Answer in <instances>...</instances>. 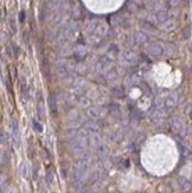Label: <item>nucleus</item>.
<instances>
[{
  "label": "nucleus",
  "instance_id": "1a4fd4ad",
  "mask_svg": "<svg viewBox=\"0 0 192 193\" xmlns=\"http://www.w3.org/2000/svg\"><path fill=\"white\" fill-rule=\"evenodd\" d=\"M177 184L183 191H190L191 190V182H190V180H187L186 178L178 177L177 178Z\"/></svg>",
  "mask_w": 192,
  "mask_h": 193
},
{
  "label": "nucleus",
  "instance_id": "a211bd4d",
  "mask_svg": "<svg viewBox=\"0 0 192 193\" xmlns=\"http://www.w3.org/2000/svg\"><path fill=\"white\" fill-rule=\"evenodd\" d=\"M140 88L144 90L145 94H147V95H151V94H152V90H151V88H149V86L146 82H141V83H140Z\"/></svg>",
  "mask_w": 192,
  "mask_h": 193
},
{
  "label": "nucleus",
  "instance_id": "20e7f679",
  "mask_svg": "<svg viewBox=\"0 0 192 193\" xmlns=\"http://www.w3.org/2000/svg\"><path fill=\"white\" fill-rule=\"evenodd\" d=\"M83 124H84V129L87 132L99 133V130H100V124L97 123L95 120H87L85 122H83Z\"/></svg>",
  "mask_w": 192,
  "mask_h": 193
},
{
  "label": "nucleus",
  "instance_id": "6ab92c4d",
  "mask_svg": "<svg viewBox=\"0 0 192 193\" xmlns=\"http://www.w3.org/2000/svg\"><path fill=\"white\" fill-rule=\"evenodd\" d=\"M32 124H33V128L36 129V132H38V133H42L43 132V126L38 121H36V120H33L32 121Z\"/></svg>",
  "mask_w": 192,
  "mask_h": 193
},
{
  "label": "nucleus",
  "instance_id": "c85d7f7f",
  "mask_svg": "<svg viewBox=\"0 0 192 193\" xmlns=\"http://www.w3.org/2000/svg\"><path fill=\"white\" fill-rule=\"evenodd\" d=\"M0 74H1V69H0Z\"/></svg>",
  "mask_w": 192,
  "mask_h": 193
},
{
  "label": "nucleus",
  "instance_id": "ddd939ff",
  "mask_svg": "<svg viewBox=\"0 0 192 193\" xmlns=\"http://www.w3.org/2000/svg\"><path fill=\"white\" fill-rule=\"evenodd\" d=\"M8 139H10V136L7 134V132L1 130L0 132V143L1 145H7L8 143Z\"/></svg>",
  "mask_w": 192,
  "mask_h": 193
},
{
  "label": "nucleus",
  "instance_id": "9b49d317",
  "mask_svg": "<svg viewBox=\"0 0 192 193\" xmlns=\"http://www.w3.org/2000/svg\"><path fill=\"white\" fill-rule=\"evenodd\" d=\"M77 130L78 129H74V128H68L65 129V132H64V138L68 140V141H71V140L74 139L75 136H76V134H77Z\"/></svg>",
  "mask_w": 192,
  "mask_h": 193
},
{
  "label": "nucleus",
  "instance_id": "bb28decb",
  "mask_svg": "<svg viewBox=\"0 0 192 193\" xmlns=\"http://www.w3.org/2000/svg\"><path fill=\"white\" fill-rule=\"evenodd\" d=\"M5 193H16V191H14V188L10 187V188H7V190H6Z\"/></svg>",
  "mask_w": 192,
  "mask_h": 193
},
{
  "label": "nucleus",
  "instance_id": "aec40b11",
  "mask_svg": "<svg viewBox=\"0 0 192 193\" xmlns=\"http://www.w3.org/2000/svg\"><path fill=\"white\" fill-rule=\"evenodd\" d=\"M149 51H151V54H153V55L161 54V49H160V46H158V45H153V46H151V48H149Z\"/></svg>",
  "mask_w": 192,
  "mask_h": 193
},
{
  "label": "nucleus",
  "instance_id": "4468645a",
  "mask_svg": "<svg viewBox=\"0 0 192 193\" xmlns=\"http://www.w3.org/2000/svg\"><path fill=\"white\" fill-rule=\"evenodd\" d=\"M153 107L158 109H164V100L161 97H155L153 100Z\"/></svg>",
  "mask_w": 192,
  "mask_h": 193
},
{
  "label": "nucleus",
  "instance_id": "39448f33",
  "mask_svg": "<svg viewBox=\"0 0 192 193\" xmlns=\"http://www.w3.org/2000/svg\"><path fill=\"white\" fill-rule=\"evenodd\" d=\"M87 115H88V117L89 120H99V118L101 117V109L99 107H89L88 108V110H87Z\"/></svg>",
  "mask_w": 192,
  "mask_h": 193
},
{
  "label": "nucleus",
  "instance_id": "4be33fe9",
  "mask_svg": "<svg viewBox=\"0 0 192 193\" xmlns=\"http://www.w3.org/2000/svg\"><path fill=\"white\" fill-rule=\"evenodd\" d=\"M20 174L23 175V178H27V167L24 164L20 166Z\"/></svg>",
  "mask_w": 192,
  "mask_h": 193
},
{
  "label": "nucleus",
  "instance_id": "0eeeda50",
  "mask_svg": "<svg viewBox=\"0 0 192 193\" xmlns=\"http://www.w3.org/2000/svg\"><path fill=\"white\" fill-rule=\"evenodd\" d=\"M48 103H49V108L51 110V114H52L53 116H57V114H58V104H57V98H56V96L51 95V96L49 97Z\"/></svg>",
  "mask_w": 192,
  "mask_h": 193
},
{
  "label": "nucleus",
  "instance_id": "2eb2a0df",
  "mask_svg": "<svg viewBox=\"0 0 192 193\" xmlns=\"http://www.w3.org/2000/svg\"><path fill=\"white\" fill-rule=\"evenodd\" d=\"M113 95L116 97L117 100H120V98H123V97H125V91H123L122 88H115V89L113 90Z\"/></svg>",
  "mask_w": 192,
  "mask_h": 193
},
{
  "label": "nucleus",
  "instance_id": "f8f14e48",
  "mask_svg": "<svg viewBox=\"0 0 192 193\" xmlns=\"http://www.w3.org/2000/svg\"><path fill=\"white\" fill-rule=\"evenodd\" d=\"M81 117H82V115L77 109H71L68 113V120L69 121H75V120H78Z\"/></svg>",
  "mask_w": 192,
  "mask_h": 193
},
{
  "label": "nucleus",
  "instance_id": "9d476101",
  "mask_svg": "<svg viewBox=\"0 0 192 193\" xmlns=\"http://www.w3.org/2000/svg\"><path fill=\"white\" fill-rule=\"evenodd\" d=\"M123 129L117 128L115 130H113L112 134H110V139H112L113 142H120L121 140L123 139Z\"/></svg>",
  "mask_w": 192,
  "mask_h": 193
},
{
  "label": "nucleus",
  "instance_id": "f3484780",
  "mask_svg": "<svg viewBox=\"0 0 192 193\" xmlns=\"http://www.w3.org/2000/svg\"><path fill=\"white\" fill-rule=\"evenodd\" d=\"M37 116L39 120H42V118L45 117V109H44L42 103H39L37 107Z\"/></svg>",
  "mask_w": 192,
  "mask_h": 193
},
{
  "label": "nucleus",
  "instance_id": "b1692460",
  "mask_svg": "<svg viewBox=\"0 0 192 193\" xmlns=\"http://www.w3.org/2000/svg\"><path fill=\"white\" fill-rule=\"evenodd\" d=\"M186 113H187V116L191 117V104H190V103L187 104V109H185V114Z\"/></svg>",
  "mask_w": 192,
  "mask_h": 193
},
{
  "label": "nucleus",
  "instance_id": "7ed1b4c3",
  "mask_svg": "<svg viewBox=\"0 0 192 193\" xmlns=\"http://www.w3.org/2000/svg\"><path fill=\"white\" fill-rule=\"evenodd\" d=\"M101 145V136L99 133H91L88 136V146L91 148H97Z\"/></svg>",
  "mask_w": 192,
  "mask_h": 193
},
{
  "label": "nucleus",
  "instance_id": "423d86ee",
  "mask_svg": "<svg viewBox=\"0 0 192 193\" xmlns=\"http://www.w3.org/2000/svg\"><path fill=\"white\" fill-rule=\"evenodd\" d=\"M11 128H12V135H13V140L17 142V146L19 145V123L16 118H13L11 121Z\"/></svg>",
  "mask_w": 192,
  "mask_h": 193
},
{
  "label": "nucleus",
  "instance_id": "cd10ccee",
  "mask_svg": "<svg viewBox=\"0 0 192 193\" xmlns=\"http://www.w3.org/2000/svg\"><path fill=\"white\" fill-rule=\"evenodd\" d=\"M5 175H0V185H3L4 184V181H5Z\"/></svg>",
  "mask_w": 192,
  "mask_h": 193
},
{
  "label": "nucleus",
  "instance_id": "393cba45",
  "mask_svg": "<svg viewBox=\"0 0 192 193\" xmlns=\"http://www.w3.org/2000/svg\"><path fill=\"white\" fill-rule=\"evenodd\" d=\"M24 20H25V12L21 11L20 14H19V22H20V23H24Z\"/></svg>",
  "mask_w": 192,
  "mask_h": 193
},
{
  "label": "nucleus",
  "instance_id": "f03ea898",
  "mask_svg": "<svg viewBox=\"0 0 192 193\" xmlns=\"http://www.w3.org/2000/svg\"><path fill=\"white\" fill-rule=\"evenodd\" d=\"M168 123H170V128L172 129V132H174L176 134H183V132H184V124H183L180 118L172 117Z\"/></svg>",
  "mask_w": 192,
  "mask_h": 193
},
{
  "label": "nucleus",
  "instance_id": "a878e982",
  "mask_svg": "<svg viewBox=\"0 0 192 193\" xmlns=\"http://www.w3.org/2000/svg\"><path fill=\"white\" fill-rule=\"evenodd\" d=\"M136 39H138L139 42H145V40H146V38H145L142 34H139V36H136Z\"/></svg>",
  "mask_w": 192,
  "mask_h": 193
},
{
  "label": "nucleus",
  "instance_id": "f257e3e1",
  "mask_svg": "<svg viewBox=\"0 0 192 193\" xmlns=\"http://www.w3.org/2000/svg\"><path fill=\"white\" fill-rule=\"evenodd\" d=\"M88 136L89 132H87L84 128H80L77 130V134L74 139L71 140L70 149L74 155H82L84 154L85 150L88 149Z\"/></svg>",
  "mask_w": 192,
  "mask_h": 193
},
{
  "label": "nucleus",
  "instance_id": "412c9836",
  "mask_svg": "<svg viewBox=\"0 0 192 193\" xmlns=\"http://www.w3.org/2000/svg\"><path fill=\"white\" fill-rule=\"evenodd\" d=\"M46 180L49 181V184H52L55 181V174H53L52 171H48V173H46Z\"/></svg>",
  "mask_w": 192,
  "mask_h": 193
},
{
  "label": "nucleus",
  "instance_id": "dca6fc26",
  "mask_svg": "<svg viewBox=\"0 0 192 193\" xmlns=\"http://www.w3.org/2000/svg\"><path fill=\"white\" fill-rule=\"evenodd\" d=\"M80 106L82 108H87L88 109L91 106V100L88 98V97H82L80 100Z\"/></svg>",
  "mask_w": 192,
  "mask_h": 193
},
{
  "label": "nucleus",
  "instance_id": "6e6552de",
  "mask_svg": "<svg viewBox=\"0 0 192 193\" xmlns=\"http://www.w3.org/2000/svg\"><path fill=\"white\" fill-rule=\"evenodd\" d=\"M96 150H97V155H99L100 159H106L107 156L109 155V153H110V148L107 145H104V143H101L96 148Z\"/></svg>",
  "mask_w": 192,
  "mask_h": 193
},
{
  "label": "nucleus",
  "instance_id": "5701e85b",
  "mask_svg": "<svg viewBox=\"0 0 192 193\" xmlns=\"http://www.w3.org/2000/svg\"><path fill=\"white\" fill-rule=\"evenodd\" d=\"M179 147H180V150H181V153H183V155H190V150L187 149L185 146L179 145Z\"/></svg>",
  "mask_w": 192,
  "mask_h": 193
}]
</instances>
